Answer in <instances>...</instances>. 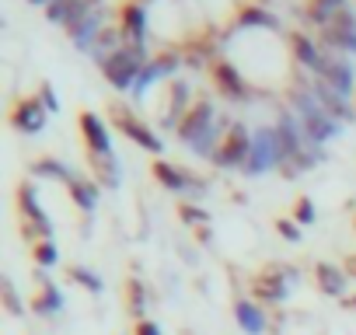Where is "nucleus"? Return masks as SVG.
Instances as JSON below:
<instances>
[{
  "label": "nucleus",
  "mask_w": 356,
  "mask_h": 335,
  "mask_svg": "<svg viewBox=\"0 0 356 335\" xmlns=\"http://www.w3.org/2000/svg\"><path fill=\"white\" fill-rule=\"evenodd\" d=\"M147 63H150L147 49H143L140 42H126L122 49H115V53H112L108 60H102L98 67H102V74H105V81H108L112 88L133 91V84H136V77L143 74Z\"/></svg>",
  "instance_id": "f257e3e1"
},
{
  "label": "nucleus",
  "mask_w": 356,
  "mask_h": 335,
  "mask_svg": "<svg viewBox=\"0 0 356 335\" xmlns=\"http://www.w3.org/2000/svg\"><path fill=\"white\" fill-rule=\"evenodd\" d=\"M108 115H112V126L119 129V133H126L133 143H140L143 150H150V154H161V140H157V133L140 119V115H133L122 101H108Z\"/></svg>",
  "instance_id": "f03ea898"
},
{
  "label": "nucleus",
  "mask_w": 356,
  "mask_h": 335,
  "mask_svg": "<svg viewBox=\"0 0 356 335\" xmlns=\"http://www.w3.org/2000/svg\"><path fill=\"white\" fill-rule=\"evenodd\" d=\"M248 157H252V136H248V129H245L241 122H234V126L220 136V143H217V150H213V164L234 168V164H248Z\"/></svg>",
  "instance_id": "7ed1b4c3"
},
{
  "label": "nucleus",
  "mask_w": 356,
  "mask_h": 335,
  "mask_svg": "<svg viewBox=\"0 0 356 335\" xmlns=\"http://www.w3.org/2000/svg\"><path fill=\"white\" fill-rule=\"evenodd\" d=\"M210 77H213V84H217V91H220L224 98H234V101H245V98H248V84H245V77L238 74V67H234L231 60L217 56V60L210 63Z\"/></svg>",
  "instance_id": "20e7f679"
},
{
  "label": "nucleus",
  "mask_w": 356,
  "mask_h": 335,
  "mask_svg": "<svg viewBox=\"0 0 356 335\" xmlns=\"http://www.w3.org/2000/svg\"><path fill=\"white\" fill-rule=\"evenodd\" d=\"M46 115H49L46 105L29 95V98H18V101L11 105V115H8V119H11V126H15L18 133H39V129L46 126Z\"/></svg>",
  "instance_id": "39448f33"
},
{
  "label": "nucleus",
  "mask_w": 356,
  "mask_h": 335,
  "mask_svg": "<svg viewBox=\"0 0 356 335\" xmlns=\"http://www.w3.org/2000/svg\"><path fill=\"white\" fill-rule=\"evenodd\" d=\"M77 126H81V136H84V147H88V154H112L108 129H105V122H102L95 112L81 108V112H77Z\"/></svg>",
  "instance_id": "423d86ee"
},
{
  "label": "nucleus",
  "mask_w": 356,
  "mask_h": 335,
  "mask_svg": "<svg viewBox=\"0 0 356 335\" xmlns=\"http://www.w3.org/2000/svg\"><path fill=\"white\" fill-rule=\"evenodd\" d=\"M283 276H286V269H280V265H266V269L252 279V297L262 300V304H276V300H283V297H286V283H283Z\"/></svg>",
  "instance_id": "0eeeda50"
},
{
  "label": "nucleus",
  "mask_w": 356,
  "mask_h": 335,
  "mask_svg": "<svg viewBox=\"0 0 356 335\" xmlns=\"http://www.w3.org/2000/svg\"><path fill=\"white\" fill-rule=\"evenodd\" d=\"M269 164H276V133L266 126V129H259L255 133V140H252V157H248V175H262Z\"/></svg>",
  "instance_id": "6e6552de"
},
{
  "label": "nucleus",
  "mask_w": 356,
  "mask_h": 335,
  "mask_svg": "<svg viewBox=\"0 0 356 335\" xmlns=\"http://www.w3.org/2000/svg\"><path fill=\"white\" fill-rule=\"evenodd\" d=\"M95 15V0H53V4L46 8V18L49 22H60V25H77L84 18Z\"/></svg>",
  "instance_id": "1a4fd4ad"
},
{
  "label": "nucleus",
  "mask_w": 356,
  "mask_h": 335,
  "mask_svg": "<svg viewBox=\"0 0 356 335\" xmlns=\"http://www.w3.org/2000/svg\"><path fill=\"white\" fill-rule=\"evenodd\" d=\"M318 81H325L332 91H339V95L346 98V95L353 91V67H349L346 60L325 53V63H321V70H318Z\"/></svg>",
  "instance_id": "9d476101"
},
{
  "label": "nucleus",
  "mask_w": 356,
  "mask_h": 335,
  "mask_svg": "<svg viewBox=\"0 0 356 335\" xmlns=\"http://www.w3.org/2000/svg\"><path fill=\"white\" fill-rule=\"evenodd\" d=\"M273 133H276V164H283V161H290V157H297L304 150V136L297 133V122L290 115H283L273 126Z\"/></svg>",
  "instance_id": "9b49d317"
},
{
  "label": "nucleus",
  "mask_w": 356,
  "mask_h": 335,
  "mask_svg": "<svg viewBox=\"0 0 356 335\" xmlns=\"http://www.w3.org/2000/svg\"><path fill=\"white\" fill-rule=\"evenodd\" d=\"M150 175H154V182L157 186H164V189H196V179L186 172V168H178V164H168V161H154L150 164Z\"/></svg>",
  "instance_id": "f8f14e48"
},
{
  "label": "nucleus",
  "mask_w": 356,
  "mask_h": 335,
  "mask_svg": "<svg viewBox=\"0 0 356 335\" xmlns=\"http://www.w3.org/2000/svg\"><path fill=\"white\" fill-rule=\"evenodd\" d=\"M311 95L318 98V105L325 108L328 119H339V122H349V119H353V108L346 105V98H342L339 91H332L325 81H314V84H311Z\"/></svg>",
  "instance_id": "ddd939ff"
},
{
  "label": "nucleus",
  "mask_w": 356,
  "mask_h": 335,
  "mask_svg": "<svg viewBox=\"0 0 356 335\" xmlns=\"http://www.w3.org/2000/svg\"><path fill=\"white\" fill-rule=\"evenodd\" d=\"M119 32L126 35V42H140V46H143L147 18H143V8H140V4H122V8H119Z\"/></svg>",
  "instance_id": "4468645a"
},
{
  "label": "nucleus",
  "mask_w": 356,
  "mask_h": 335,
  "mask_svg": "<svg viewBox=\"0 0 356 335\" xmlns=\"http://www.w3.org/2000/svg\"><path fill=\"white\" fill-rule=\"evenodd\" d=\"M290 49H293V60L300 63V67H307V70H321V63H325V53L304 35V32H290Z\"/></svg>",
  "instance_id": "2eb2a0df"
},
{
  "label": "nucleus",
  "mask_w": 356,
  "mask_h": 335,
  "mask_svg": "<svg viewBox=\"0 0 356 335\" xmlns=\"http://www.w3.org/2000/svg\"><path fill=\"white\" fill-rule=\"evenodd\" d=\"M18 213H22V224L53 227V224H49V217L42 213V206L35 203V189H32V182H22V186H18Z\"/></svg>",
  "instance_id": "dca6fc26"
},
{
  "label": "nucleus",
  "mask_w": 356,
  "mask_h": 335,
  "mask_svg": "<svg viewBox=\"0 0 356 335\" xmlns=\"http://www.w3.org/2000/svg\"><path fill=\"white\" fill-rule=\"evenodd\" d=\"M84 157H88V168L95 172L98 186H108V189L119 186V164H115L112 154H84Z\"/></svg>",
  "instance_id": "f3484780"
},
{
  "label": "nucleus",
  "mask_w": 356,
  "mask_h": 335,
  "mask_svg": "<svg viewBox=\"0 0 356 335\" xmlns=\"http://www.w3.org/2000/svg\"><path fill=\"white\" fill-rule=\"evenodd\" d=\"M238 25H245V28H280V18L269 15L262 4H238Z\"/></svg>",
  "instance_id": "a211bd4d"
},
{
  "label": "nucleus",
  "mask_w": 356,
  "mask_h": 335,
  "mask_svg": "<svg viewBox=\"0 0 356 335\" xmlns=\"http://www.w3.org/2000/svg\"><path fill=\"white\" fill-rule=\"evenodd\" d=\"M300 126H304V143H325V140L335 133V119H328L325 112L304 115Z\"/></svg>",
  "instance_id": "6ab92c4d"
},
{
  "label": "nucleus",
  "mask_w": 356,
  "mask_h": 335,
  "mask_svg": "<svg viewBox=\"0 0 356 335\" xmlns=\"http://www.w3.org/2000/svg\"><path fill=\"white\" fill-rule=\"evenodd\" d=\"M63 307V297L56 290V283H49L46 276H39V293L32 297V311L35 314H56Z\"/></svg>",
  "instance_id": "aec40b11"
},
{
  "label": "nucleus",
  "mask_w": 356,
  "mask_h": 335,
  "mask_svg": "<svg viewBox=\"0 0 356 335\" xmlns=\"http://www.w3.org/2000/svg\"><path fill=\"white\" fill-rule=\"evenodd\" d=\"M234 318H238V325H241L248 335H262V332H266V314L259 311L255 300H238V304H234Z\"/></svg>",
  "instance_id": "412c9836"
},
{
  "label": "nucleus",
  "mask_w": 356,
  "mask_h": 335,
  "mask_svg": "<svg viewBox=\"0 0 356 335\" xmlns=\"http://www.w3.org/2000/svg\"><path fill=\"white\" fill-rule=\"evenodd\" d=\"M342 8H346L342 0H307V4H304V18H307L311 25H321V28H325Z\"/></svg>",
  "instance_id": "4be33fe9"
},
{
  "label": "nucleus",
  "mask_w": 356,
  "mask_h": 335,
  "mask_svg": "<svg viewBox=\"0 0 356 335\" xmlns=\"http://www.w3.org/2000/svg\"><path fill=\"white\" fill-rule=\"evenodd\" d=\"M314 279H318V290L328 293V297H339L342 286H346V276H342L332 262H318V265H314Z\"/></svg>",
  "instance_id": "5701e85b"
},
{
  "label": "nucleus",
  "mask_w": 356,
  "mask_h": 335,
  "mask_svg": "<svg viewBox=\"0 0 356 335\" xmlns=\"http://www.w3.org/2000/svg\"><path fill=\"white\" fill-rule=\"evenodd\" d=\"M29 172L32 175H42V179H60V182H74V175H70V168L63 164V161H56V157H35L32 164H29Z\"/></svg>",
  "instance_id": "b1692460"
},
{
  "label": "nucleus",
  "mask_w": 356,
  "mask_h": 335,
  "mask_svg": "<svg viewBox=\"0 0 356 335\" xmlns=\"http://www.w3.org/2000/svg\"><path fill=\"white\" fill-rule=\"evenodd\" d=\"M70 199H74V206H81L84 213H91L95 203H98V182H91V179H74V182H70Z\"/></svg>",
  "instance_id": "393cba45"
},
{
  "label": "nucleus",
  "mask_w": 356,
  "mask_h": 335,
  "mask_svg": "<svg viewBox=\"0 0 356 335\" xmlns=\"http://www.w3.org/2000/svg\"><path fill=\"white\" fill-rule=\"evenodd\" d=\"M143 304H147V293H143V286H140V279H129L126 283V307H129V314L140 321V314H143Z\"/></svg>",
  "instance_id": "a878e982"
},
{
  "label": "nucleus",
  "mask_w": 356,
  "mask_h": 335,
  "mask_svg": "<svg viewBox=\"0 0 356 335\" xmlns=\"http://www.w3.org/2000/svg\"><path fill=\"white\" fill-rule=\"evenodd\" d=\"M311 164H314V157H311L307 150H300L297 157H290V161H283V164H280V175H283V179H297L300 172H307Z\"/></svg>",
  "instance_id": "bb28decb"
},
{
  "label": "nucleus",
  "mask_w": 356,
  "mask_h": 335,
  "mask_svg": "<svg viewBox=\"0 0 356 335\" xmlns=\"http://www.w3.org/2000/svg\"><path fill=\"white\" fill-rule=\"evenodd\" d=\"M32 248V259H35V265H56L60 262V252H56V245L53 241H39V245H29Z\"/></svg>",
  "instance_id": "cd10ccee"
},
{
  "label": "nucleus",
  "mask_w": 356,
  "mask_h": 335,
  "mask_svg": "<svg viewBox=\"0 0 356 335\" xmlns=\"http://www.w3.org/2000/svg\"><path fill=\"white\" fill-rule=\"evenodd\" d=\"M0 297H4V307H8V314L11 318H18L25 307H22V300H18V290H15V283L4 276V279H0Z\"/></svg>",
  "instance_id": "c85d7f7f"
},
{
  "label": "nucleus",
  "mask_w": 356,
  "mask_h": 335,
  "mask_svg": "<svg viewBox=\"0 0 356 335\" xmlns=\"http://www.w3.org/2000/svg\"><path fill=\"white\" fill-rule=\"evenodd\" d=\"M67 276L74 279V283H81V286H88L91 293H102V279L91 272V269H81V265H70L67 269Z\"/></svg>",
  "instance_id": "c756f323"
},
{
  "label": "nucleus",
  "mask_w": 356,
  "mask_h": 335,
  "mask_svg": "<svg viewBox=\"0 0 356 335\" xmlns=\"http://www.w3.org/2000/svg\"><path fill=\"white\" fill-rule=\"evenodd\" d=\"M178 217H182L189 227H196V224H207V220H210V213H207L203 206H193V203H178Z\"/></svg>",
  "instance_id": "7c9ffc66"
},
{
  "label": "nucleus",
  "mask_w": 356,
  "mask_h": 335,
  "mask_svg": "<svg viewBox=\"0 0 356 335\" xmlns=\"http://www.w3.org/2000/svg\"><path fill=\"white\" fill-rule=\"evenodd\" d=\"M293 220H297L300 227H311V224H314V203H311L307 196H300V199L293 203Z\"/></svg>",
  "instance_id": "2f4dec72"
},
{
  "label": "nucleus",
  "mask_w": 356,
  "mask_h": 335,
  "mask_svg": "<svg viewBox=\"0 0 356 335\" xmlns=\"http://www.w3.org/2000/svg\"><path fill=\"white\" fill-rule=\"evenodd\" d=\"M39 101L46 105V112L53 115V112H60V98H56V91H53V84L49 81H39Z\"/></svg>",
  "instance_id": "473e14b6"
},
{
  "label": "nucleus",
  "mask_w": 356,
  "mask_h": 335,
  "mask_svg": "<svg viewBox=\"0 0 356 335\" xmlns=\"http://www.w3.org/2000/svg\"><path fill=\"white\" fill-rule=\"evenodd\" d=\"M276 234H280V238H286L290 245H297V241H300V224H297V220L280 217V220H276Z\"/></svg>",
  "instance_id": "72a5a7b5"
},
{
  "label": "nucleus",
  "mask_w": 356,
  "mask_h": 335,
  "mask_svg": "<svg viewBox=\"0 0 356 335\" xmlns=\"http://www.w3.org/2000/svg\"><path fill=\"white\" fill-rule=\"evenodd\" d=\"M133 335H161V328H157L154 321H147V318H140V321L133 325Z\"/></svg>",
  "instance_id": "f704fd0d"
},
{
  "label": "nucleus",
  "mask_w": 356,
  "mask_h": 335,
  "mask_svg": "<svg viewBox=\"0 0 356 335\" xmlns=\"http://www.w3.org/2000/svg\"><path fill=\"white\" fill-rule=\"evenodd\" d=\"M346 269H349V272L356 276V255H349V259H346Z\"/></svg>",
  "instance_id": "c9c22d12"
},
{
  "label": "nucleus",
  "mask_w": 356,
  "mask_h": 335,
  "mask_svg": "<svg viewBox=\"0 0 356 335\" xmlns=\"http://www.w3.org/2000/svg\"><path fill=\"white\" fill-rule=\"evenodd\" d=\"M346 307H353V311H356V297H346Z\"/></svg>",
  "instance_id": "e433bc0d"
},
{
  "label": "nucleus",
  "mask_w": 356,
  "mask_h": 335,
  "mask_svg": "<svg viewBox=\"0 0 356 335\" xmlns=\"http://www.w3.org/2000/svg\"><path fill=\"white\" fill-rule=\"evenodd\" d=\"M353 231H356V217H353Z\"/></svg>",
  "instance_id": "4c0bfd02"
}]
</instances>
